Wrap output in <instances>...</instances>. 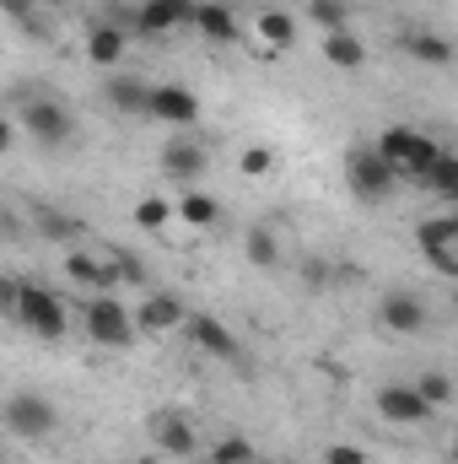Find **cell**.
Returning <instances> with one entry per match:
<instances>
[{
  "label": "cell",
  "instance_id": "3",
  "mask_svg": "<svg viewBox=\"0 0 458 464\" xmlns=\"http://www.w3.org/2000/svg\"><path fill=\"white\" fill-rule=\"evenodd\" d=\"M399 173H410V179H426L432 168H437V157H443V146L432 140V135H421V130H410V124H388L377 140H372Z\"/></svg>",
  "mask_w": 458,
  "mask_h": 464
},
{
  "label": "cell",
  "instance_id": "29",
  "mask_svg": "<svg viewBox=\"0 0 458 464\" xmlns=\"http://www.w3.org/2000/svg\"><path fill=\"white\" fill-rule=\"evenodd\" d=\"M415 389H421V394L432 400V411L453 400V378H448V372H421V378H415Z\"/></svg>",
  "mask_w": 458,
  "mask_h": 464
},
{
  "label": "cell",
  "instance_id": "2",
  "mask_svg": "<svg viewBox=\"0 0 458 464\" xmlns=\"http://www.w3.org/2000/svg\"><path fill=\"white\" fill-rule=\"evenodd\" d=\"M345 189H350L356 200L377 206V200H388V195L399 189V168H394L377 146H350V151H345Z\"/></svg>",
  "mask_w": 458,
  "mask_h": 464
},
{
  "label": "cell",
  "instance_id": "22",
  "mask_svg": "<svg viewBox=\"0 0 458 464\" xmlns=\"http://www.w3.org/2000/svg\"><path fill=\"white\" fill-rule=\"evenodd\" d=\"M243 254H248V265L275 270V265H281V237H275L270 227H248V237H243Z\"/></svg>",
  "mask_w": 458,
  "mask_h": 464
},
{
  "label": "cell",
  "instance_id": "23",
  "mask_svg": "<svg viewBox=\"0 0 458 464\" xmlns=\"http://www.w3.org/2000/svg\"><path fill=\"white\" fill-rule=\"evenodd\" d=\"M178 222H184V227H216V222H222V206H216L211 195L189 189V195L178 200Z\"/></svg>",
  "mask_w": 458,
  "mask_h": 464
},
{
  "label": "cell",
  "instance_id": "19",
  "mask_svg": "<svg viewBox=\"0 0 458 464\" xmlns=\"http://www.w3.org/2000/svg\"><path fill=\"white\" fill-rule=\"evenodd\" d=\"M324 60L335 65V71H361L367 65V44L345 27V33H324Z\"/></svg>",
  "mask_w": 458,
  "mask_h": 464
},
{
  "label": "cell",
  "instance_id": "17",
  "mask_svg": "<svg viewBox=\"0 0 458 464\" xmlns=\"http://www.w3.org/2000/svg\"><path fill=\"white\" fill-rule=\"evenodd\" d=\"M124 49H129V38H124V27H114V22H98V27L87 33V60H92V65H119Z\"/></svg>",
  "mask_w": 458,
  "mask_h": 464
},
{
  "label": "cell",
  "instance_id": "8",
  "mask_svg": "<svg viewBox=\"0 0 458 464\" xmlns=\"http://www.w3.org/2000/svg\"><path fill=\"white\" fill-rule=\"evenodd\" d=\"M195 0H140V11H135V27L140 33H173V27H195Z\"/></svg>",
  "mask_w": 458,
  "mask_h": 464
},
{
  "label": "cell",
  "instance_id": "11",
  "mask_svg": "<svg viewBox=\"0 0 458 464\" xmlns=\"http://www.w3.org/2000/svg\"><path fill=\"white\" fill-rule=\"evenodd\" d=\"M135 324H140L146 335H167V330L189 324V308H184L173 292H157V297H146V303L135 308Z\"/></svg>",
  "mask_w": 458,
  "mask_h": 464
},
{
  "label": "cell",
  "instance_id": "5",
  "mask_svg": "<svg viewBox=\"0 0 458 464\" xmlns=\"http://www.w3.org/2000/svg\"><path fill=\"white\" fill-rule=\"evenodd\" d=\"M5 427H11V438H22V443H43V438L60 427V411H54L49 394L16 389V394L5 400Z\"/></svg>",
  "mask_w": 458,
  "mask_h": 464
},
{
  "label": "cell",
  "instance_id": "33",
  "mask_svg": "<svg viewBox=\"0 0 458 464\" xmlns=\"http://www.w3.org/2000/svg\"><path fill=\"white\" fill-rule=\"evenodd\" d=\"M114 265H119V281H146V265H140V259H129V254H119Z\"/></svg>",
  "mask_w": 458,
  "mask_h": 464
},
{
  "label": "cell",
  "instance_id": "36",
  "mask_svg": "<svg viewBox=\"0 0 458 464\" xmlns=\"http://www.w3.org/2000/svg\"><path fill=\"white\" fill-rule=\"evenodd\" d=\"M448 454H453V464H458V432H453V449H448Z\"/></svg>",
  "mask_w": 458,
  "mask_h": 464
},
{
  "label": "cell",
  "instance_id": "9",
  "mask_svg": "<svg viewBox=\"0 0 458 464\" xmlns=\"http://www.w3.org/2000/svg\"><path fill=\"white\" fill-rule=\"evenodd\" d=\"M377 319H383L394 335H421V330H426V303H421L415 292H388V297L377 303Z\"/></svg>",
  "mask_w": 458,
  "mask_h": 464
},
{
  "label": "cell",
  "instance_id": "16",
  "mask_svg": "<svg viewBox=\"0 0 458 464\" xmlns=\"http://www.w3.org/2000/svg\"><path fill=\"white\" fill-rule=\"evenodd\" d=\"M65 276H71L76 286H98V292H103V286L119 281V265L114 259H98V254H71V259H65Z\"/></svg>",
  "mask_w": 458,
  "mask_h": 464
},
{
  "label": "cell",
  "instance_id": "10",
  "mask_svg": "<svg viewBox=\"0 0 458 464\" xmlns=\"http://www.w3.org/2000/svg\"><path fill=\"white\" fill-rule=\"evenodd\" d=\"M189 341L205 351V356H216V362H237V351H243L237 335H232L216 314H189Z\"/></svg>",
  "mask_w": 458,
  "mask_h": 464
},
{
  "label": "cell",
  "instance_id": "14",
  "mask_svg": "<svg viewBox=\"0 0 458 464\" xmlns=\"http://www.w3.org/2000/svg\"><path fill=\"white\" fill-rule=\"evenodd\" d=\"M162 173H167L173 184H195V179L205 173V146H200V140H173V146L162 151Z\"/></svg>",
  "mask_w": 458,
  "mask_h": 464
},
{
  "label": "cell",
  "instance_id": "21",
  "mask_svg": "<svg viewBox=\"0 0 458 464\" xmlns=\"http://www.w3.org/2000/svg\"><path fill=\"white\" fill-rule=\"evenodd\" d=\"M259 38H264L270 49H291V44H297V16L281 11V5H264V11H259Z\"/></svg>",
  "mask_w": 458,
  "mask_h": 464
},
{
  "label": "cell",
  "instance_id": "12",
  "mask_svg": "<svg viewBox=\"0 0 458 464\" xmlns=\"http://www.w3.org/2000/svg\"><path fill=\"white\" fill-rule=\"evenodd\" d=\"M405 54H410L415 65H437V71H448L458 60L453 38H448V33H432V27H410V33H405Z\"/></svg>",
  "mask_w": 458,
  "mask_h": 464
},
{
  "label": "cell",
  "instance_id": "20",
  "mask_svg": "<svg viewBox=\"0 0 458 464\" xmlns=\"http://www.w3.org/2000/svg\"><path fill=\"white\" fill-rule=\"evenodd\" d=\"M109 109L114 114H151V87L135 76H114L109 82Z\"/></svg>",
  "mask_w": 458,
  "mask_h": 464
},
{
  "label": "cell",
  "instance_id": "25",
  "mask_svg": "<svg viewBox=\"0 0 458 464\" xmlns=\"http://www.w3.org/2000/svg\"><path fill=\"white\" fill-rule=\"evenodd\" d=\"M415 243H421V248H453L458 243V217H426V222L415 227Z\"/></svg>",
  "mask_w": 458,
  "mask_h": 464
},
{
  "label": "cell",
  "instance_id": "1",
  "mask_svg": "<svg viewBox=\"0 0 458 464\" xmlns=\"http://www.w3.org/2000/svg\"><path fill=\"white\" fill-rule=\"evenodd\" d=\"M0 303H5V314H11L22 330L38 335V341H60V335L71 330L65 297L49 292L43 281H5V286H0Z\"/></svg>",
  "mask_w": 458,
  "mask_h": 464
},
{
  "label": "cell",
  "instance_id": "28",
  "mask_svg": "<svg viewBox=\"0 0 458 464\" xmlns=\"http://www.w3.org/2000/svg\"><path fill=\"white\" fill-rule=\"evenodd\" d=\"M211 464H253V443L232 432V438H222V443L211 449Z\"/></svg>",
  "mask_w": 458,
  "mask_h": 464
},
{
  "label": "cell",
  "instance_id": "35",
  "mask_svg": "<svg viewBox=\"0 0 458 464\" xmlns=\"http://www.w3.org/2000/svg\"><path fill=\"white\" fill-rule=\"evenodd\" d=\"M0 11H5L11 22H27V16H33V0H0Z\"/></svg>",
  "mask_w": 458,
  "mask_h": 464
},
{
  "label": "cell",
  "instance_id": "27",
  "mask_svg": "<svg viewBox=\"0 0 458 464\" xmlns=\"http://www.w3.org/2000/svg\"><path fill=\"white\" fill-rule=\"evenodd\" d=\"M308 22H319L324 33H345L350 5H345V0H308Z\"/></svg>",
  "mask_w": 458,
  "mask_h": 464
},
{
  "label": "cell",
  "instance_id": "37",
  "mask_svg": "<svg viewBox=\"0 0 458 464\" xmlns=\"http://www.w3.org/2000/svg\"><path fill=\"white\" fill-rule=\"evenodd\" d=\"M253 464H259V459H253Z\"/></svg>",
  "mask_w": 458,
  "mask_h": 464
},
{
  "label": "cell",
  "instance_id": "13",
  "mask_svg": "<svg viewBox=\"0 0 458 464\" xmlns=\"http://www.w3.org/2000/svg\"><path fill=\"white\" fill-rule=\"evenodd\" d=\"M151 119H162V124H195L200 119V98L189 87H178V82L151 87Z\"/></svg>",
  "mask_w": 458,
  "mask_h": 464
},
{
  "label": "cell",
  "instance_id": "15",
  "mask_svg": "<svg viewBox=\"0 0 458 464\" xmlns=\"http://www.w3.org/2000/svg\"><path fill=\"white\" fill-rule=\"evenodd\" d=\"M151 438H157V449H162V454H173V459H184V454H195V449H200L195 427H189L184 416H173V411H162V416L151 421Z\"/></svg>",
  "mask_w": 458,
  "mask_h": 464
},
{
  "label": "cell",
  "instance_id": "7",
  "mask_svg": "<svg viewBox=\"0 0 458 464\" xmlns=\"http://www.w3.org/2000/svg\"><path fill=\"white\" fill-rule=\"evenodd\" d=\"M377 416L394 421V427H415V421L432 416V400L415 383H388V389H377Z\"/></svg>",
  "mask_w": 458,
  "mask_h": 464
},
{
  "label": "cell",
  "instance_id": "26",
  "mask_svg": "<svg viewBox=\"0 0 458 464\" xmlns=\"http://www.w3.org/2000/svg\"><path fill=\"white\" fill-rule=\"evenodd\" d=\"M173 217H178V211H173L162 195H146V200L135 206V227H140V232H162L167 222H173Z\"/></svg>",
  "mask_w": 458,
  "mask_h": 464
},
{
  "label": "cell",
  "instance_id": "18",
  "mask_svg": "<svg viewBox=\"0 0 458 464\" xmlns=\"http://www.w3.org/2000/svg\"><path fill=\"white\" fill-rule=\"evenodd\" d=\"M195 27H200L211 44H232V38H237V11L222 5V0H205V5L195 11Z\"/></svg>",
  "mask_w": 458,
  "mask_h": 464
},
{
  "label": "cell",
  "instance_id": "6",
  "mask_svg": "<svg viewBox=\"0 0 458 464\" xmlns=\"http://www.w3.org/2000/svg\"><path fill=\"white\" fill-rule=\"evenodd\" d=\"M135 335H140V324H135V314L119 303V297H92L87 303V341H98V346H109V351H124V346H135Z\"/></svg>",
  "mask_w": 458,
  "mask_h": 464
},
{
  "label": "cell",
  "instance_id": "34",
  "mask_svg": "<svg viewBox=\"0 0 458 464\" xmlns=\"http://www.w3.org/2000/svg\"><path fill=\"white\" fill-rule=\"evenodd\" d=\"M302 276H308V286H324V281H329V265H324V259H308Z\"/></svg>",
  "mask_w": 458,
  "mask_h": 464
},
{
  "label": "cell",
  "instance_id": "24",
  "mask_svg": "<svg viewBox=\"0 0 458 464\" xmlns=\"http://www.w3.org/2000/svg\"><path fill=\"white\" fill-rule=\"evenodd\" d=\"M421 189H426V195H437V200H458V157H453V151H443V157H437V168L421 179Z\"/></svg>",
  "mask_w": 458,
  "mask_h": 464
},
{
  "label": "cell",
  "instance_id": "32",
  "mask_svg": "<svg viewBox=\"0 0 458 464\" xmlns=\"http://www.w3.org/2000/svg\"><path fill=\"white\" fill-rule=\"evenodd\" d=\"M324 459H329V464H367V454H361L356 443H335V449H329Z\"/></svg>",
  "mask_w": 458,
  "mask_h": 464
},
{
  "label": "cell",
  "instance_id": "30",
  "mask_svg": "<svg viewBox=\"0 0 458 464\" xmlns=\"http://www.w3.org/2000/svg\"><path fill=\"white\" fill-rule=\"evenodd\" d=\"M237 168H243L248 179H264V173L275 168V151H270V146H243V157H237Z\"/></svg>",
  "mask_w": 458,
  "mask_h": 464
},
{
  "label": "cell",
  "instance_id": "4",
  "mask_svg": "<svg viewBox=\"0 0 458 464\" xmlns=\"http://www.w3.org/2000/svg\"><path fill=\"white\" fill-rule=\"evenodd\" d=\"M16 124L38 140V146H65L71 140V130H76V119H71V109L60 103V98H49V92H38V98H22L16 103Z\"/></svg>",
  "mask_w": 458,
  "mask_h": 464
},
{
  "label": "cell",
  "instance_id": "31",
  "mask_svg": "<svg viewBox=\"0 0 458 464\" xmlns=\"http://www.w3.org/2000/svg\"><path fill=\"white\" fill-rule=\"evenodd\" d=\"M38 232H43V237H71L76 222H65L60 211H38Z\"/></svg>",
  "mask_w": 458,
  "mask_h": 464
}]
</instances>
